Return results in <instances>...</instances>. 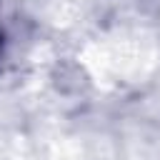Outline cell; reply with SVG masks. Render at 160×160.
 Instances as JSON below:
<instances>
[]
</instances>
